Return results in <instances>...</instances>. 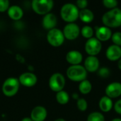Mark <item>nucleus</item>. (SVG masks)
Returning a JSON list of instances; mask_svg holds the SVG:
<instances>
[{"label": "nucleus", "mask_w": 121, "mask_h": 121, "mask_svg": "<svg viewBox=\"0 0 121 121\" xmlns=\"http://www.w3.org/2000/svg\"><path fill=\"white\" fill-rule=\"evenodd\" d=\"M46 39L48 43L54 48H58L62 45L65 42V38L61 30L59 28H53L50 30L48 31Z\"/></svg>", "instance_id": "423d86ee"}, {"label": "nucleus", "mask_w": 121, "mask_h": 121, "mask_svg": "<svg viewBox=\"0 0 121 121\" xmlns=\"http://www.w3.org/2000/svg\"><path fill=\"white\" fill-rule=\"evenodd\" d=\"M84 68L87 72H96L100 68V61L97 57L95 56H88L84 62Z\"/></svg>", "instance_id": "ddd939ff"}, {"label": "nucleus", "mask_w": 121, "mask_h": 121, "mask_svg": "<svg viewBox=\"0 0 121 121\" xmlns=\"http://www.w3.org/2000/svg\"><path fill=\"white\" fill-rule=\"evenodd\" d=\"M105 94L110 99H117L121 96V83L113 82L108 84L105 89Z\"/></svg>", "instance_id": "f8f14e48"}, {"label": "nucleus", "mask_w": 121, "mask_h": 121, "mask_svg": "<svg viewBox=\"0 0 121 121\" xmlns=\"http://www.w3.org/2000/svg\"><path fill=\"white\" fill-rule=\"evenodd\" d=\"M72 99H75V100H77V101L79 99V94H78L77 93H74V94H72Z\"/></svg>", "instance_id": "2f4dec72"}, {"label": "nucleus", "mask_w": 121, "mask_h": 121, "mask_svg": "<svg viewBox=\"0 0 121 121\" xmlns=\"http://www.w3.org/2000/svg\"><path fill=\"white\" fill-rule=\"evenodd\" d=\"M114 104L113 100L106 95L102 96L99 101V107L101 112L108 113L113 108Z\"/></svg>", "instance_id": "6ab92c4d"}, {"label": "nucleus", "mask_w": 121, "mask_h": 121, "mask_svg": "<svg viewBox=\"0 0 121 121\" xmlns=\"http://www.w3.org/2000/svg\"><path fill=\"white\" fill-rule=\"evenodd\" d=\"M98 75L101 77V78H107L110 76L111 74V71L108 69V67H100L99 69L97 72Z\"/></svg>", "instance_id": "bb28decb"}, {"label": "nucleus", "mask_w": 121, "mask_h": 121, "mask_svg": "<svg viewBox=\"0 0 121 121\" xmlns=\"http://www.w3.org/2000/svg\"><path fill=\"white\" fill-rule=\"evenodd\" d=\"M62 33L66 40H74L81 34V28L76 23H67L63 28Z\"/></svg>", "instance_id": "1a4fd4ad"}, {"label": "nucleus", "mask_w": 121, "mask_h": 121, "mask_svg": "<svg viewBox=\"0 0 121 121\" xmlns=\"http://www.w3.org/2000/svg\"><path fill=\"white\" fill-rule=\"evenodd\" d=\"M55 121H66L65 119L62 118H57L56 120H55Z\"/></svg>", "instance_id": "c9c22d12"}, {"label": "nucleus", "mask_w": 121, "mask_h": 121, "mask_svg": "<svg viewBox=\"0 0 121 121\" xmlns=\"http://www.w3.org/2000/svg\"><path fill=\"white\" fill-rule=\"evenodd\" d=\"M19 82L25 87H33L38 82L37 76L32 72H26L22 73L18 77Z\"/></svg>", "instance_id": "9d476101"}, {"label": "nucleus", "mask_w": 121, "mask_h": 121, "mask_svg": "<svg viewBox=\"0 0 121 121\" xmlns=\"http://www.w3.org/2000/svg\"><path fill=\"white\" fill-rule=\"evenodd\" d=\"M20 84L18 78L13 77H9L6 79L2 84V93L7 97H12L18 93L20 88Z\"/></svg>", "instance_id": "20e7f679"}, {"label": "nucleus", "mask_w": 121, "mask_h": 121, "mask_svg": "<svg viewBox=\"0 0 121 121\" xmlns=\"http://www.w3.org/2000/svg\"><path fill=\"white\" fill-rule=\"evenodd\" d=\"M21 121H33L30 117H24Z\"/></svg>", "instance_id": "473e14b6"}, {"label": "nucleus", "mask_w": 121, "mask_h": 121, "mask_svg": "<svg viewBox=\"0 0 121 121\" xmlns=\"http://www.w3.org/2000/svg\"><path fill=\"white\" fill-rule=\"evenodd\" d=\"M57 23V18L54 13L50 12L43 16L42 19V26L43 28L47 30L48 31L53 28H55Z\"/></svg>", "instance_id": "f3484780"}, {"label": "nucleus", "mask_w": 121, "mask_h": 121, "mask_svg": "<svg viewBox=\"0 0 121 121\" xmlns=\"http://www.w3.org/2000/svg\"><path fill=\"white\" fill-rule=\"evenodd\" d=\"M78 89L83 95H87L92 91V84L90 81L85 79L79 84Z\"/></svg>", "instance_id": "412c9836"}, {"label": "nucleus", "mask_w": 121, "mask_h": 121, "mask_svg": "<svg viewBox=\"0 0 121 121\" xmlns=\"http://www.w3.org/2000/svg\"><path fill=\"white\" fill-rule=\"evenodd\" d=\"M101 21L104 26L109 28H115L121 26V9L117 7L108 10L103 14Z\"/></svg>", "instance_id": "f257e3e1"}, {"label": "nucleus", "mask_w": 121, "mask_h": 121, "mask_svg": "<svg viewBox=\"0 0 121 121\" xmlns=\"http://www.w3.org/2000/svg\"><path fill=\"white\" fill-rule=\"evenodd\" d=\"M77 107L79 111L82 112H84L88 108V102L84 98H79L77 101Z\"/></svg>", "instance_id": "393cba45"}, {"label": "nucleus", "mask_w": 121, "mask_h": 121, "mask_svg": "<svg viewBox=\"0 0 121 121\" xmlns=\"http://www.w3.org/2000/svg\"><path fill=\"white\" fill-rule=\"evenodd\" d=\"M88 4H89V2L86 0H78L75 3V5L77 6V8L79 10L87 9Z\"/></svg>", "instance_id": "c756f323"}, {"label": "nucleus", "mask_w": 121, "mask_h": 121, "mask_svg": "<svg viewBox=\"0 0 121 121\" xmlns=\"http://www.w3.org/2000/svg\"><path fill=\"white\" fill-rule=\"evenodd\" d=\"M47 116V109L43 106H37L32 109L30 118L33 121H45Z\"/></svg>", "instance_id": "4468645a"}, {"label": "nucleus", "mask_w": 121, "mask_h": 121, "mask_svg": "<svg viewBox=\"0 0 121 121\" xmlns=\"http://www.w3.org/2000/svg\"><path fill=\"white\" fill-rule=\"evenodd\" d=\"M79 15V9L72 3H66L60 9V17L66 23H74Z\"/></svg>", "instance_id": "f03ea898"}, {"label": "nucleus", "mask_w": 121, "mask_h": 121, "mask_svg": "<svg viewBox=\"0 0 121 121\" xmlns=\"http://www.w3.org/2000/svg\"><path fill=\"white\" fill-rule=\"evenodd\" d=\"M31 7L37 14L45 16L50 13L53 9L54 1L52 0H33Z\"/></svg>", "instance_id": "39448f33"}, {"label": "nucleus", "mask_w": 121, "mask_h": 121, "mask_svg": "<svg viewBox=\"0 0 121 121\" xmlns=\"http://www.w3.org/2000/svg\"><path fill=\"white\" fill-rule=\"evenodd\" d=\"M55 99H56L57 102L59 104L66 105L69 101V95L67 91L62 90V91H60L56 93Z\"/></svg>", "instance_id": "4be33fe9"}, {"label": "nucleus", "mask_w": 121, "mask_h": 121, "mask_svg": "<svg viewBox=\"0 0 121 121\" xmlns=\"http://www.w3.org/2000/svg\"><path fill=\"white\" fill-rule=\"evenodd\" d=\"M65 59L70 65H81L83 60V55L79 50H69L66 54Z\"/></svg>", "instance_id": "dca6fc26"}, {"label": "nucleus", "mask_w": 121, "mask_h": 121, "mask_svg": "<svg viewBox=\"0 0 121 121\" xmlns=\"http://www.w3.org/2000/svg\"><path fill=\"white\" fill-rule=\"evenodd\" d=\"M102 50V43L97 38L93 37L86 40L84 45V50L88 56L96 57Z\"/></svg>", "instance_id": "6e6552de"}, {"label": "nucleus", "mask_w": 121, "mask_h": 121, "mask_svg": "<svg viewBox=\"0 0 121 121\" xmlns=\"http://www.w3.org/2000/svg\"><path fill=\"white\" fill-rule=\"evenodd\" d=\"M66 75L70 81L80 83L86 79L88 72L82 65H70L66 71Z\"/></svg>", "instance_id": "7ed1b4c3"}, {"label": "nucleus", "mask_w": 121, "mask_h": 121, "mask_svg": "<svg viewBox=\"0 0 121 121\" xmlns=\"http://www.w3.org/2000/svg\"><path fill=\"white\" fill-rule=\"evenodd\" d=\"M79 18L84 23H90L94 19V13L89 9H85L82 10H79Z\"/></svg>", "instance_id": "aec40b11"}, {"label": "nucleus", "mask_w": 121, "mask_h": 121, "mask_svg": "<svg viewBox=\"0 0 121 121\" xmlns=\"http://www.w3.org/2000/svg\"><path fill=\"white\" fill-rule=\"evenodd\" d=\"M111 40L113 45L121 47V32L116 31L113 33L111 37Z\"/></svg>", "instance_id": "cd10ccee"}, {"label": "nucleus", "mask_w": 121, "mask_h": 121, "mask_svg": "<svg viewBox=\"0 0 121 121\" xmlns=\"http://www.w3.org/2000/svg\"><path fill=\"white\" fill-rule=\"evenodd\" d=\"M86 121H105L104 115L99 111L91 112L87 116Z\"/></svg>", "instance_id": "b1692460"}, {"label": "nucleus", "mask_w": 121, "mask_h": 121, "mask_svg": "<svg viewBox=\"0 0 121 121\" xmlns=\"http://www.w3.org/2000/svg\"><path fill=\"white\" fill-rule=\"evenodd\" d=\"M102 4L105 8L111 10L118 7V1L117 0H104L102 1Z\"/></svg>", "instance_id": "a878e982"}, {"label": "nucleus", "mask_w": 121, "mask_h": 121, "mask_svg": "<svg viewBox=\"0 0 121 121\" xmlns=\"http://www.w3.org/2000/svg\"><path fill=\"white\" fill-rule=\"evenodd\" d=\"M9 17L13 21H19L23 16V10L18 5H11L7 10Z\"/></svg>", "instance_id": "a211bd4d"}, {"label": "nucleus", "mask_w": 121, "mask_h": 121, "mask_svg": "<svg viewBox=\"0 0 121 121\" xmlns=\"http://www.w3.org/2000/svg\"><path fill=\"white\" fill-rule=\"evenodd\" d=\"M118 69L121 71V59L120 60L118 61Z\"/></svg>", "instance_id": "72a5a7b5"}, {"label": "nucleus", "mask_w": 121, "mask_h": 121, "mask_svg": "<svg viewBox=\"0 0 121 121\" xmlns=\"http://www.w3.org/2000/svg\"><path fill=\"white\" fill-rule=\"evenodd\" d=\"M106 57L111 62L120 60L121 59V47L113 44L111 45L106 50Z\"/></svg>", "instance_id": "2eb2a0df"}, {"label": "nucleus", "mask_w": 121, "mask_h": 121, "mask_svg": "<svg viewBox=\"0 0 121 121\" xmlns=\"http://www.w3.org/2000/svg\"><path fill=\"white\" fill-rule=\"evenodd\" d=\"M81 35H82L83 38H86V40H89L94 37V30L91 26H90L89 25L84 26L81 28Z\"/></svg>", "instance_id": "5701e85b"}, {"label": "nucleus", "mask_w": 121, "mask_h": 121, "mask_svg": "<svg viewBox=\"0 0 121 121\" xmlns=\"http://www.w3.org/2000/svg\"><path fill=\"white\" fill-rule=\"evenodd\" d=\"M113 108H114V111H116V113H118V115H121V99H119V100H118L115 103Z\"/></svg>", "instance_id": "7c9ffc66"}, {"label": "nucleus", "mask_w": 121, "mask_h": 121, "mask_svg": "<svg viewBox=\"0 0 121 121\" xmlns=\"http://www.w3.org/2000/svg\"><path fill=\"white\" fill-rule=\"evenodd\" d=\"M10 2L8 0H0V12H4L9 9Z\"/></svg>", "instance_id": "c85d7f7f"}, {"label": "nucleus", "mask_w": 121, "mask_h": 121, "mask_svg": "<svg viewBox=\"0 0 121 121\" xmlns=\"http://www.w3.org/2000/svg\"><path fill=\"white\" fill-rule=\"evenodd\" d=\"M111 121H121V118H115L112 119Z\"/></svg>", "instance_id": "f704fd0d"}, {"label": "nucleus", "mask_w": 121, "mask_h": 121, "mask_svg": "<svg viewBox=\"0 0 121 121\" xmlns=\"http://www.w3.org/2000/svg\"><path fill=\"white\" fill-rule=\"evenodd\" d=\"M94 34L96 35V38H97L100 42H107L110 39H111L113 33L111 28L105 26H96L95 28Z\"/></svg>", "instance_id": "9b49d317"}, {"label": "nucleus", "mask_w": 121, "mask_h": 121, "mask_svg": "<svg viewBox=\"0 0 121 121\" xmlns=\"http://www.w3.org/2000/svg\"><path fill=\"white\" fill-rule=\"evenodd\" d=\"M66 84V79L65 76L60 72L53 73L49 78L48 85L50 89L54 92H59L64 90Z\"/></svg>", "instance_id": "0eeeda50"}]
</instances>
